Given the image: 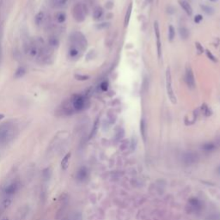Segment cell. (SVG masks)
<instances>
[{
  "label": "cell",
  "instance_id": "obj_1",
  "mask_svg": "<svg viewBox=\"0 0 220 220\" xmlns=\"http://www.w3.org/2000/svg\"><path fill=\"white\" fill-rule=\"evenodd\" d=\"M16 132V127L11 123L0 125V144H6L13 139Z\"/></svg>",
  "mask_w": 220,
  "mask_h": 220
},
{
  "label": "cell",
  "instance_id": "obj_2",
  "mask_svg": "<svg viewBox=\"0 0 220 220\" xmlns=\"http://www.w3.org/2000/svg\"><path fill=\"white\" fill-rule=\"evenodd\" d=\"M70 40H71V46L78 48L81 52L84 51L87 48V45H88L87 40L85 36L80 32L73 33L71 35Z\"/></svg>",
  "mask_w": 220,
  "mask_h": 220
},
{
  "label": "cell",
  "instance_id": "obj_3",
  "mask_svg": "<svg viewBox=\"0 0 220 220\" xmlns=\"http://www.w3.org/2000/svg\"><path fill=\"white\" fill-rule=\"evenodd\" d=\"M71 102L74 111H82L85 109L89 105L88 99L82 95H75L71 99Z\"/></svg>",
  "mask_w": 220,
  "mask_h": 220
},
{
  "label": "cell",
  "instance_id": "obj_4",
  "mask_svg": "<svg viewBox=\"0 0 220 220\" xmlns=\"http://www.w3.org/2000/svg\"><path fill=\"white\" fill-rule=\"evenodd\" d=\"M72 16L77 22H83L87 16L86 6L82 3L76 4L72 9Z\"/></svg>",
  "mask_w": 220,
  "mask_h": 220
},
{
  "label": "cell",
  "instance_id": "obj_5",
  "mask_svg": "<svg viewBox=\"0 0 220 220\" xmlns=\"http://www.w3.org/2000/svg\"><path fill=\"white\" fill-rule=\"evenodd\" d=\"M165 78H166V90H167V95H168L170 102L173 104H176L177 100H176L175 95L174 93L173 87H172V77H171V72H170V67H167V69H166Z\"/></svg>",
  "mask_w": 220,
  "mask_h": 220
},
{
  "label": "cell",
  "instance_id": "obj_6",
  "mask_svg": "<svg viewBox=\"0 0 220 220\" xmlns=\"http://www.w3.org/2000/svg\"><path fill=\"white\" fill-rule=\"evenodd\" d=\"M185 81L190 89H194L195 88V79L193 71L191 68L190 65L186 66V71H185Z\"/></svg>",
  "mask_w": 220,
  "mask_h": 220
},
{
  "label": "cell",
  "instance_id": "obj_7",
  "mask_svg": "<svg viewBox=\"0 0 220 220\" xmlns=\"http://www.w3.org/2000/svg\"><path fill=\"white\" fill-rule=\"evenodd\" d=\"M154 31L157 39V57L158 59H161L162 57V43H161V38H160V29L159 24L157 21L154 22Z\"/></svg>",
  "mask_w": 220,
  "mask_h": 220
},
{
  "label": "cell",
  "instance_id": "obj_8",
  "mask_svg": "<svg viewBox=\"0 0 220 220\" xmlns=\"http://www.w3.org/2000/svg\"><path fill=\"white\" fill-rule=\"evenodd\" d=\"M52 5L56 9H64L68 6L69 0H52Z\"/></svg>",
  "mask_w": 220,
  "mask_h": 220
},
{
  "label": "cell",
  "instance_id": "obj_9",
  "mask_svg": "<svg viewBox=\"0 0 220 220\" xmlns=\"http://www.w3.org/2000/svg\"><path fill=\"white\" fill-rule=\"evenodd\" d=\"M179 4L180 6L182 8V10L188 15V16H191L193 14V9H192V6L190 5L188 1L186 0H179Z\"/></svg>",
  "mask_w": 220,
  "mask_h": 220
},
{
  "label": "cell",
  "instance_id": "obj_10",
  "mask_svg": "<svg viewBox=\"0 0 220 220\" xmlns=\"http://www.w3.org/2000/svg\"><path fill=\"white\" fill-rule=\"evenodd\" d=\"M183 160L187 164H193L197 161V156L193 153H187L183 157Z\"/></svg>",
  "mask_w": 220,
  "mask_h": 220
},
{
  "label": "cell",
  "instance_id": "obj_11",
  "mask_svg": "<svg viewBox=\"0 0 220 220\" xmlns=\"http://www.w3.org/2000/svg\"><path fill=\"white\" fill-rule=\"evenodd\" d=\"M59 39L55 36V35H52L49 37L48 39V43H47V46L49 47V48H55L59 46Z\"/></svg>",
  "mask_w": 220,
  "mask_h": 220
},
{
  "label": "cell",
  "instance_id": "obj_12",
  "mask_svg": "<svg viewBox=\"0 0 220 220\" xmlns=\"http://www.w3.org/2000/svg\"><path fill=\"white\" fill-rule=\"evenodd\" d=\"M54 19H55V22L59 24H62L65 22L66 20V15L64 11H60V12H57L56 15L54 16Z\"/></svg>",
  "mask_w": 220,
  "mask_h": 220
},
{
  "label": "cell",
  "instance_id": "obj_13",
  "mask_svg": "<svg viewBox=\"0 0 220 220\" xmlns=\"http://www.w3.org/2000/svg\"><path fill=\"white\" fill-rule=\"evenodd\" d=\"M69 56L71 58V59H77L80 56V53H81V51L76 48V47H72V46H70V48H69Z\"/></svg>",
  "mask_w": 220,
  "mask_h": 220
},
{
  "label": "cell",
  "instance_id": "obj_14",
  "mask_svg": "<svg viewBox=\"0 0 220 220\" xmlns=\"http://www.w3.org/2000/svg\"><path fill=\"white\" fill-rule=\"evenodd\" d=\"M146 132H147V124L144 119H142L140 121V132H141L143 139L146 140Z\"/></svg>",
  "mask_w": 220,
  "mask_h": 220
},
{
  "label": "cell",
  "instance_id": "obj_15",
  "mask_svg": "<svg viewBox=\"0 0 220 220\" xmlns=\"http://www.w3.org/2000/svg\"><path fill=\"white\" fill-rule=\"evenodd\" d=\"M103 15V9L101 6L95 7L93 11V17L95 20H99Z\"/></svg>",
  "mask_w": 220,
  "mask_h": 220
},
{
  "label": "cell",
  "instance_id": "obj_16",
  "mask_svg": "<svg viewBox=\"0 0 220 220\" xmlns=\"http://www.w3.org/2000/svg\"><path fill=\"white\" fill-rule=\"evenodd\" d=\"M46 22V16L44 12H39L35 16V22L37 25H42Z\"/></svg>",
  "mask_w": 220,
  "mask_h": 220
},
{
  "label": "cell",
  "instance_id": "obj_17",
  "mask_svg": "<svg viewBox=\"0 0 220 220\" xmlns=\"http://www.w3.org/2000/svg\"><path fill=\"white\" fill-rule=\"evenodd\" d=\"M132 4L130 3L127 10H126V16H125V20H124V24H125V27H127L128 26V23H129V21H130V18H131V14H132Z\"/></svg>",
  "mask_w": 220,
  "mask_h": 220
},
{
  "label": "cell",
  "instance_id": "obj_18",
  "mask_svg": "<svg viewBox=\"0 0 220 220\" xmlns=\"http://www.w3.org/2000/svg\"><path fill=\"white\" fill-rule=\"evenodd\" d=\"M200 109H201L202 113L204 114L205 116H210V115H212V111L210 109V107H208L205 103H203V104L201 105V108H200Z\"/></svg>",
  "mask_w": 220,
  "mask_h": 220
},
{
  "label": "cell",
  "instance_id": "obj_19",
  "mask_svg": "<svg viewBox=\"0 0 220 220\" xmlns=\"http://www.w3.org/2000/svg\"><path fill=\"white\" fill-rule=\"evenodd\" d=\"M180 35H181V37L182 39H184V40L188 39L189 36L188 29L187 28H185V27L181 28V29H180Z\"/></svg>",
  "mask_w": 220,
  "mask_h": 220
},
{
  "label": "cell",
  "instance_id": "obj_20",
  "mask_svg": "<svg viewBox=\"0 0 220 220\" xmlns=\"http://www.w3.org/2000/svg\"><path fill=\"white\" fill-rule=\"evenodd\" d=\"M175 37V29L172 25L169 26V41H173Z\"/></svg>",
  "mask_w": 220,
  "mask_h": 220
},
{
  "label": "cell",
  "instance_id": "obj_21",
  "mask_svg": "<svg viewBox=\"0 0 220 220\" xmlns=\"http://www.w3.org/2000/svg\"><path fill=\"white\" fill-rule=\"evenodd\" d=\"M200 7H201L202 11H204L205 13H206L207 15H212L213 12H214L213 9H212V7H210V6H207V5H201Z\"/></svg>",
  "mask_w": 220,
  "mask_h": 220
},
{
  "label": "cell",
  "instance_id": "obj_22",
  "mask_svg": "<svg viewBox=\"0 0 220 220\" xmlns=\"http://www.w3.org/2000/svg\"><path fill=\"white\" fill-rule=\"evenodd\" d=\"M202 149H204L205 151H213L215 149V144H212V143H207V144H205L204 145L202 146Z\"/></svg>",
  "mask_w": 220,
  "mask_h": 220
},
{
  "label": "cell",
  "instance_id": "obj_23",
  "mask_svg": "<svg viewBox=\"0 0 220 220\" xmlns=\"http://www.w3.org/2000/svg\"><path fill=\"white\" fill-rule=\"evenodd\" d=\"M205 54H206L207 58H208L210 60H212V62H214V63H217V62H218L217 58H216V57L212 53V52H210L209 50H205Z\"/></svg>",
  "mask_w": 220,
  "mask_h": 220
},
{
  "label": "cell",
  "instance_id": "obj_24",
  "mask_svg": "<svg viewBox=\"0 0 220 220\" xmlns=\"http://www.w3.org/2000/svg\"><path fill=\"white\" fill-rule=\"evenodd\" d=\"M100 88H101V90H102V91H104V92L108 91V90H109V83H108L107 81H103V82L100 84Z\"/></svg>",
  "mask_w": 220,
  "mask_h": 220
},
{
  "label": "cell",
  "instance_id": "obj_25",
  "mask_svg": "<svg viewBox=\"0 0 220 220\" xmlns=\"http://www.w3.org/2000/svg\"><path fill=\"white\" fill-rule=\"evenodd\" d=\"M195 47H196V50L199 52V53H205V49L203 46L200 43V42H195Z\"/></svg>",
  "mask_w": 220,
  "mask_h": 220
},
{
  "label": "cell",
  "instance_id": "obj_26",
  "mask_svg": "<svg viewBox=\"0 0 220 220\" xmlns=\"http://www.w3.org/2000/svg\"><path fill=\"white\" fill-rule=\"evenodd\" d=\"M75 78L78 79V80H80V81H85V80H88V79L90 78L89 76H87V75H81V74L75 75Z\"/></svg>",
  "mask_w": 220,
  "mask_h": 220
},
{
  "label": "cell",
  "instance_id": "obj_27",
  "mask_svg": "<svg viewBox=\"0 0 220 220\" xmlns=\"http://www.w3.org/2000/svg\"><path fill=\"white\" fill-rule=\"evenodd\" d=\"M98 124H99V120L97 119V120L95 121V122L94 127H93V130H92V132H91V137L94 136L95 134V132H96V131H97V129H98Z\"/></svg>",
  "mask_w": 220,
  "mask_h": 220
},
{
  "label": "cell",
  "instance_id": "obj_28",
  "mask_svg": "<svg viewBox=\"0 0 220 220\" xmlns=\"http://www.w3.org/2000/svg\"><path fill=\"white\" fill-rule=\"evenodd\" d=\"M202 20H203V16H201V15H197V16L194 17V22L196 23H200Z\"/></svg>",
  "mask_w": 220,
  "mask_h": 220
},
{
  "label": "cell",
  "instance_id": "obj_29",
  "mask_svg": "<svg viewBox=\"0 0 220 220\" xmlns=\"http://www.w3.org/2000/svg\"><path fill=\"white\" fill-rule=\"evenodd\" d=\"M1 55H2V52H1V46H0V61H1Z\"/></svg>",
  "mask_w": 220,
  "mask_h": 220
},
{
  "label": "cell",
  "instance_id": "obj_30",
  "mask_svg": "<svg viewBox=\"0 0 220 220\" xmlns=\"http://www.w3.org/2000/svg\"><path fill=\"white\" fill-rule=\"evenodd\" d=\"M210 1H212V2H218L219 0H210Z\"/></svg>",
  "mask_w": 220,
  "mask_h": 220
}]
</instances>
